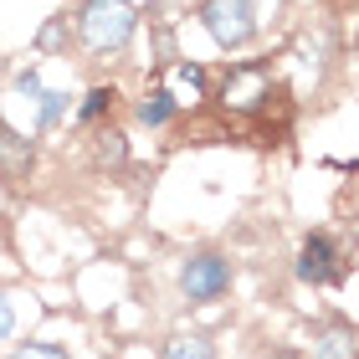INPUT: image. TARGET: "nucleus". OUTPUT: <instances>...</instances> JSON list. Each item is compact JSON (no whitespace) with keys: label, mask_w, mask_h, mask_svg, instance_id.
Segmentation results:
<instances>
[{"label":"nucleus","mask_w":359,"mask_h":359,"mask_svg":"<svg viewBox=\"0 0 359 359\" xmlns=\"http://www.w3.org/2000/svg\"><path fill=\"white\" fill-rule=\"evenodd\" d=\"M134 26H139V11L128 0H88L77 11V41L88 46L93 57H113L134 41Z\"/></svg>","instance_id":"f257e3e1"},{"label":"nucleus","mask_w":359,"mask_h":359,"mask_svg":"<svg viewBox=\"0 0 359 359\" xmlns=\"http://www.w3.org/2000/svg\"><path fill=\"white\" fill-rule=\"evenodd\" d=\"M41 46H62V21H52V26L41 31Z\"/></svg>","instance_id":"2eb2a0df"},{"label":"nucleus","mask_w":359,"mask_h":359,"mask_svg":"<svg viewBox=\"0 0 359 359\" xmlns=\"http://www.w3.org/2000/svg\"><path fill=\"white\" fill-rule=\"evenodd\" d=\"M201 26L210 31V41L236 52L257 36V6L252 0H205L201 6Z\"/></svg>","instance_id":"7ed1b4c3"},{"label":"nucleus","mask_w":359,"mask_h":359,"mask_svg":"<svg viewBox=\"0 0 359 359\" xmlns=\"http://www.w3.org/2000/svg\"><path fill=\"white\" fill-rule=\"evenodd\" d=\"M313 359H359V339H354V329H344V323H329V329H318V339H313Z\"/></svg>","instance_id":"0eeeda50"},{"label":"nucleus","mask_w":359,"mask_h":359,"mask_svg":"<svg viewBox=\"0 0 359 359\" xmlns=\"http://www.w3.org/2000/svg\"><path fill=\"white\" fill-rule=\"evenodd\" d=\"M277 93H283V88H277L272 67H262V62H236V67L221 77L216 103H221L226 118H262Z\"/></svg>","instance_id":"f03ea898"},{"label":"nucleus","mask_w":359,"mask_h":359,"mask_svg":"<svg viewBox=\"0 0 359 359\" xmlns=\"http://www.w3.org/2000/svg\"><path fill=\"white\" fill-rule=\"evenodd\" d=\"M11 359H67V349H57V344H21Z\"/></svg>","instance_id":"ddd939ff"},{"label":"nucleus","mask_w":359,"mask_h":359,"mask_svg":"<svg viewBox=\"0 0 359 359\" xmlns=\"http://www.w3.org/2000/svg\"><path fill=\"white\" fill-rule=\"evenodd\" d=\"M159 359H216V349H210V339H201V334H175Z\"/></svg>","instance_id":"9d476101"},{"label":"nucleus","mask_w":359,"mask_h":359,"mask_svg":"<svg viewBox=\"0 0 359 359\" xmlns=\"http://www.w3.org/2000/svg\"><path fill=\"white\" fill-rule=\"evenodd\" d=\"M31 165H36V144L0 118V180H6V185H21L31 175Z\"/></svg>","instance_id":"423d86ee"},{"label":"nucleus","mask_w":359,"mask_h":359,"mask_svg":"<svg viewBox=\"0 0 359 359\" xmlns=\"http://www.w3.org/2000/svg\"><path fill=\"white\" fill-rule=\"evenodd\" d=\"M67 108H72L67 93H57V88H41V93H36V123H41V128H57L62 118H67Z\"/></svg>","instance_id":"9b49d317"},{"label":"nucleus","mask_w":359,"mask_h":359,"mask_svg":"<svg viewBox=\"0 0 359 359\" xmlns=\"http://www.w3.org/2000/svg\"><path fill=\"white\" fill-rule=\"evenodd\" d=\"M175 103H201L205 97V72L195 67V62H175Z\"/></svg>","instance_id":"1a4fd4ad"},{"label":"nucleus","mask_w":359,"mask_h":359,"mask_svg":"<svg viewBox=\"0 0 359 359\" xmlns=\"http://www.w3.org/2000/svg\"><path fill=\"white\" fill-rule=\"evenodd\" d=\"M15 334V303H11V292H0V344Z\"/></svg>","instance_id":"4468645a"},{"label":"nucleus","mask_w":359,"mask_h":359,"mask_svg":"<svg viewBox=\"0 0 359 359\" xmlns=\"http://www.w3.org/2000/svg\"><path fill=\"white\" fill-rule=\"evenodd\" d=\"M298 277L303 283H313V287H329V283H339L344 277V267H339V247L323 231H313L303 241V252H298Z\"/></svg>","instance_id":"39448f33"},{"label":"nucleus","mask_w":359,"mask_h":359,"mask_svg":"<svg viewBox=\"0 0 359 359\" xmlns=\"http://www.w3.org/2000/svg\"><path fill=\"white\" fill-rule=\"evenodd\" d=\"M175 93L170 88H154V93H144L139 97V123H149V128H165L170 118H175Z\"/></svg>","instance_id":"6e6552de"},{"label":"nucleus","mask_w":359,"mask_h":359,"mask_svg":"<svg viewBox=\"0 0 359 359\" xmlns=\"http://www.w3.org/2000/svg\"><path fill=\"white\" fill-rule=\"evenodd\" d=\"M108 108H113V88H93V93L83 97V108H77V118H83V123H97Z\"/></svg>","instance_id":"f8f14e48"},{"label":"nucleus","mask_w":359,"mask_h":359,"mask_svg":"<svg viewBox=\"0 0 359 359\" xmlns=\"http://www.w3.org/2000/svg\"><path fill=\"white\" fill-rule=\"evenodd\" d=\"M226 287H231V262L221 252H195L180 262V292L190 303H216Z\"/></svg>","instance_id":"20e7f679"}]
</instances>
